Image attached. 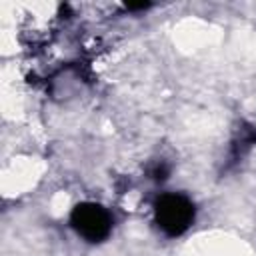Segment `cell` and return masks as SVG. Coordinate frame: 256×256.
Segmentation results:
<instances>
[{
    "mask_svg": "<svg viewBox=\"0 0 256 256\" xmlns=\"http://www.w3.org/2000/svg\"><path fill=\"white\" fill-rule=\"evenodd\" d=\"M70 226L86 242H102L112 232V216L102 204L80 202L70 212Z\"/></svg>",
    "mask_w": 256,
    "mask_h": 256,
    "instance_id": "obj_2",
    "label": "cell"
},
{
    "mask_svg": "<svg viewBox=\"0 0 256 256\" xmlns=\"http://www.w3.org/2000/svg\"><path fill=\"white\" fill-rule=\"evenodd\" d=\"M148 174H150V178H152V180H156V182H162V180H166V178H168V174H170V166H168L164 160H160V162H154V164L150 166Z\"/></svg>",
    "mask_w": 256,
    "mask_h": 256,
    "instance_id": "obj_4",
    "label": "cell"
},
{
    "mask_svg": "<svg viewBox=\"0 0 256 256\" xmlns=\"http://www.w3.org/2000/svg\"><path fill=\"white\" fill-rule=\"evenodd\" d=\"M256 144V128L248 122H240V126L236 128L232 140H230V148H228V158H226V170H230L232 166H236L238 162H242V158L252 150V146Z\"/></svg>",
    "mask_w": 256,
    "mask_h": 256,
    "instance_id": "obj_3",
    "label": "cell"
},
{
    "mask_svg": "<svg viewBox=\"0 0 256 256\" xmlns=\"http://www.w3.org/2000/svg\"><path fill=\"white\" fill-rule=\"evenodd\" d=\"M194 204L182 192H164L154 202V220L166 236L184 234L194 222Z\"/></svg>",
    "mask_w": 256,
    "mask_h": 256,
    "instance_id": "obj_1",
    "label": "cell"
}]
</instances>
